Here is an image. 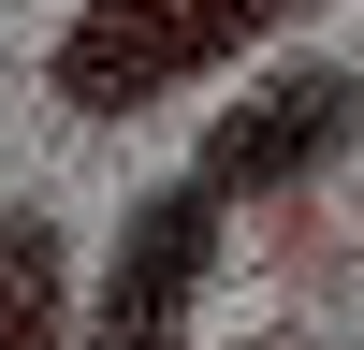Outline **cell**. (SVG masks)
Here are the masks:
<instances>
[{"label": "cell", "instance_id": "4", "mask_svg": "<svg viewBox=\"0 0 364 350\" xmlns=\"http://www.w3.org/2000/svg\"><path fill=\"white\" fill-rule=\"evenodd\" d=\"M58 336V219H0V350Z\"/></svg>", "mask_w": 364, "mask_h": 350}, {"label": "cell", "instance_id": "2", "mask_svg": "<svg viewBox=\"0 0 364 350\" xmlns=\"http://www.w3.org/2000/svg\"><path fill=\"white\" fill-rule=\"evenodd\" d=\"M350 132H364V73H336V58H277V73L204 132V175H219V204H277V190H306Z\"/></svg>", "mask_w": 364, "mask_h": 350}, {"label": "cell", "instance_id": "1", "mask_svg": "<svg viewBox=\"0 0 364 350\" xmlns=\"http://www.w3.org/2000/svg\"><path fill=\"white\" fill-rule=\"evenodd\" d=\"M291 15H306V0H87L44 44V88L73 117H161L190 73L248 58L262 29H291Z\"/></svg>", "mask_w": 364, "mask_h": 350}, {"label": "cell", "instance_id": "3", "mask_svg": "<svg viewBox=\"0 0 364 350\" xmlns=\"http://www.w3.org/2000/svg\"><path fill=\"white\" fill-rule=\"evenodd\" d=\"M204 262H219V175H175V190H146L132 219H117V262H102V292H87V336H190V307H204Z\"/></svg>", "mask_w": 364, "mask_h": 350}]
</instances>
